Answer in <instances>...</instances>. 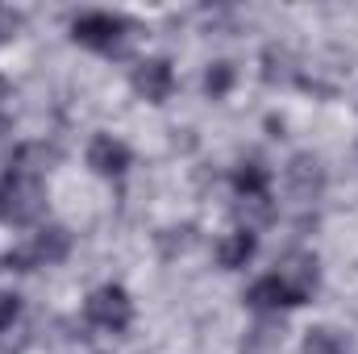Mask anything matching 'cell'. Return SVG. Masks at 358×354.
<instances>
[{
	"instance_id": "obj_2",
	"label": "cell",
	"mask_w": 358,
	"mask_h": 354,
	"mask_svg": "<svg viewBox=\"0 0 358 354\" xmlns=\"http://www.w3.org/2000/svg\"><path fill=\"white\" fill-rule=\"evenodd\" d=\"M71 38L96 55H125V46L134 38V21L121 13H108V8H88V13L71 17Z\"/></svg>"
},
{
	"instance_id": "obj_3",
	"label": "cell",
	"mask_w": 358,
	"mask_h": 354,
	"mask_svg": "<svg viewBox=\"0 0 358 354\" xmlns=\"http://www.w3.org/2000/svg\"><path fill=\"white\" fill-rule=\"evenodd\" d=\"M67 255H71V234L63 229V225H38L34 234H29V242L25 246H17V250H8L0 267L4 271H38V267H59L67 263Z\"/></svg>"
},
{
	"instance_id": "obj_4",
	"label": "cell",
	"mask_w": 358,
	"mask_h": 354,
	"mask_svg": "<svg viewBox=\"0 0 358 354\" xmlns=\"http://www.w3.org/2000/svg\"><path fill=\"white\" fill-rule=\"evenodd\" d=\"M84 321L100 334H113L121 338L129 325H134V296L121 288V283H100L92 288L88 300H84Z\"/></svg>"
},
{
	"instance_id": "obj_7",
	"label": "cell",
	"mask_w": 358,
	"mask_h": 354,
	"mask_svg": "<svg viewBox=\"0 0 358 354\" xmlns=\"http://www.w3.org/2000/svg\"><path fill=\"white\" fill-rule=\"evenodd\" d=\"M84 159H88V167L100 179H121V176H129V167H134V150H129V142H121V138L108 134V129L92 134L88 155H84Z\"/></svg>"
},
{
	"instance_id": "obj_5",
	"label": "cell",
	"mask_w": 358,
	"mask_h": 354,
	"mask_svg": "<svg viewBox=\"0 0 358 354\" xmlns=\"http://www.w3.org/2000/svg\"><path fill=\"white\" fill-rule=\"evenodd\" d=\"M271 275L283 283L292 309L308 304V300L317 296V288H321V267H317V255H313V250H287V255L275 263Z\"/></svg>"
},
{
	"instance_id": "obj_6",
	"label": "cell",
	"mask_w": 358,
	"mask_h": 354,
	"mask_svg": "<svg viewBox=\"0 0 358 354\" xmlns=\"http://www.w3.org/2000/svg\"><path fill=\"white\" fill-rule=\"evenodd\" d=\"M129 88L138 92L146 104H167L176 92V67L167 55H150L129 71Z\"/></svg>"
},
{
	"instance_id": "obj_15",
	"label": "cell",
	"mask_w": 358,
	"mask_h": 354,
	"mask_svg": "<svg viewBox=\"0 0 358 354\" xmlns=\"http://www.w3.org/2000/svg\"><path fill=\"white\" fill-rule=\"evenodd\" d=\"M17 29H21V13H17V8H4V4H0V42L17 38Z\"/></svg>"
},
{
	"instance_id": "obj_1",
	"label": "cell",
	"mask_w": 358,
	"mask_h": 354,
	"mask_svg": "<svg viewBox=\"0 0 358 354\" xmlns=\"http://www.w3.org/2000/svg\"><path fill=\"white\" fill-rule=\"evenodd\" d=\"M55 155L46 146H21L8 163V171L0 176V221L4 225H34L46 213V163Z\"/></svg>"
},
{
	"instance_id": "obj_12",
	"label": "cell",
	"mask_w": 358,
	"mask_h": 354,
	"mask_svg": "<svg viewBox=\"0 0 358 354\" xmlns=\"http://www.w3.org/2000/svg\"><path fill=\"white\" fill-rule=\"evenodd\" d=\"M234 84H238V67L229 59H217V63L204 67V96L208 100H225L234 92Z\"/></svg>"
},
{
	"instance_id": "obj_14",
	"label": "cell",
	"mask_w": 358,
	"mask_h": 354,
	"mask_svg": "<svg viewBox=\"0 0 358 354\" xmlns=\"http://www.w3.org/2000/svg\"><path fill=\"white\" fill-rule=\"evenodd\" d=\"M21 321V296L17 292H0V334H8Z\"/></svg>"
},
{
	"instance_id": "obj_10",
	"label": "cell",
	"mask_w": 358,
	"mask_h": 354,
	"mask_svg": "<svg viewBox=\"0 0 358 354\" xmlns=\"http://www.w3.org/2000/svg\"><path fill=\"white\" fill-rule=\"evenodd\" d=\"M271 179L275 176H271V167L263 159H242L229 176V187H234L238 200H263V196H271Z\"/></svg>"
},
{
	"instance_id": "obj_16",
	"label": "cell",
	"mask_w": 358,
	"mask_h": 354,
	"mask_svg": "<svg viewBox=\"0 0 358 354\" xmlns=\"http://www.w3.org/2000/svg\"><path fill=\"white\" fill-rule=\"evenodd\" d=\"M8 96H13V88H8V80L0 76V108H4V100H8Z\"/></svg>"
},
{
	"instance_id": "obj_9",
	"label": "cell",
	"mask_w": 358,
	"mask_h": 354,
	"mask_svg": "<svg viewBox=\"0 0 358 354\" xmlns=\"http://www.w3.org/2000/svg\"><path fill=\"white\" fill-rule=\"evenodd\" d=\"M213 255H217V267H221V271H242V267H250L255 255H259V229L238 225V229L221 234L217 246H213Z\"/></svg>"
},
{
	"instance_id": "obj_13",
	"label": "cell",
	"mask_w": 358,
	"mask_h": 354,
	"mask_svg": "<svg viewBox=\"0 0 358 354\" xmlns=\"http://www.w3.org/2000/svg\"><path fill=\"white\" fill-rule=\"evenodd\" d=\"M300 354H350V342H346L338 330L317 325V330H308V334H304V346H300Z\"/></svg>"
},
{
	"instance_id": "obj_11",
	"label": "cell",
	"mask_w": 358,
	"mask_h": 354,
	"mask_svg": "<svg viewBox=\"0 0 358 354\" xmlns=\"http://www.w3.org/2000/svg\"><path fill=\"white\" fill-rule=\"evenodd\" d=\"M246 309H255V313H263V317H275V313L292 309V300H287L283 283L267 271V275H259V279L246 288Z\"/></svg>"
},
{
	"instance_id": "obj_8",
	"label": "cell",
	"mask_w": 358,
	"mask_h": 354,
	"mask_svg": "<svg viewBox=\"0 0 358 354\" xmlns=\"http://www.w3.org/2000/svg\"><path fill=\"white\" fill-rule=\"evenodd\" d=\"M283 179H287V192L300 200V204H313V200H321L325 196V163L317 159V155H296L287 167H283Z\"/></svg>"
}]
</instances>
